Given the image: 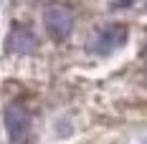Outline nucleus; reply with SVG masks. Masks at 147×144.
<instances>
[{
	"label": "nucleus",
	"mask_w": 147,
	"mask_h": 144,
	"mask_svg": "<svg viewBox=\"0 0 147 144\" xmlns=\"http://www.w3.org/2000/svg\"><path fill=\"white\" fill-rule=\"evenodd\" d=\"M43 23H46V30L53 41H66L69 33L74 30V13L61 5V3H53L43 10Z\"/></svg>",
	"instance_id": "obj_1"
},
{
	"label": "nucleus",
	"mask_w": 147,
	"mask_h": 144,
	"mask_svg": "<svg viewBox=\"0 0 147 144\" xmlns=\"http://www.w3.org/2000/svg\"><path fill=\"white\" fill-rule=\"evenodd\" d=\"M124 41H127V28L119 25V23H114V25H104L102 30H96L94 38L89 41V48L94 53L107 56V53L117 51L119 46H124Z\"/></svg>",
	"instance_id": "obj_2"
},
{
	"label": "nucleus",
	"mask_w": 147,
	"mask_h": 144,
	"mask_svg": "<svg viewBox=\"0 0 147 144\" xmlns=\"http://www.w3.org/2000/svg\"><path fill=\"white\" fill-rule=\"evenodd\" d=\"M28 124H30V116L23 106H18V104L8 106V111H5V129L10 134V139H15V142L23 139L26 131H28Z\"/></svg>",
	"instance_id": "obj_3"
},
{
	"label": "nucleus",
	"mask_w": 147,
	"mask_h": 144,
	"mask_svg": "<svg viewBox=\"0 0 147 144\" xmlns=\"http://www.w3.org/2000/svg\"><path fill=\"white\" fill-rule=\"evenodd\" d=\"M36 46H38V41H36V35H33V30L23 28V25L13 28L10 35H8V51H13V53H18V56L33 53Z\"/></svg>",
	"instance_id": "obj_4"
},
{
	"label": "nucleus",
	"mask_w": 147,
	"mask_h": 144,
	"mask_svg": "<svg viewBox=\"0 0 147 144\" xmlns=\"http://www.w3.org/2000/svg\"><path fill=\"white\" fill-rule=\"evenodd\" d=\"M145 144H147V142H145Z\"/></svg>",
	"instance_id": "obj_5"
}]
</instances>
